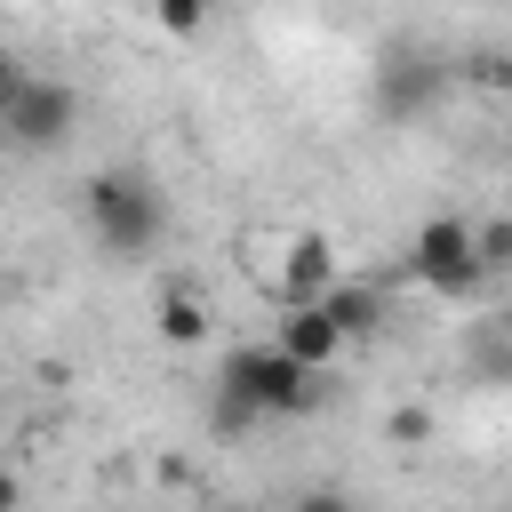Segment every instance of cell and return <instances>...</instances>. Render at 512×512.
I'll return each mask as SVG.
<instances>
[{"instance_id": "cell-8", "label": "cell", "mask_w": 512, "mask_h": 512, "mask_svg": "<svg viewBox=\"0 0 512 512\" xmlns=\"http://www.w3.org/2000/svg\"><path fill=\"white\" fill-rule=\"evenodd\" d=\"M320 312L336 320V336H344V344H360V336H376V328H384V288H368V280H336V288L320 296Z\"/></svg>"}, {"instance_id": "cell-15", "label": "cell", "mask_w": 512, "mask_h": 512, "mask_svg": "<svg viewBox=\"0 0 512 512\" xmlns=\"http://www.w3.org/2000/svg\"><path fill=\"white\" fill-rule=\"evenodd\" d=\"M16 80H24V64H16L8 48H0V112H8V96H16Z\"/></svg>"}, {"instance_id": "cell-5", "label": "cell", "mask_w": 512, "mask_h": 512, "mask_svg": "<svg viewBox=\"0 0 512 512\" xmlns=\"http://www.w3.org/2000/svg\"><path fill=\"white\" fill-rule=\"evenodd\" d=\"M440 88H448V72H440L432 56H416V48H392V56L376 64V112H384L392 128L424 120V112L440 104Z\"/></svg>"}, {"instance_id": "cell-6", "label": "cell", "mask_w": 512, "mask_h": 512, "mask_svg": "<svg viewBox=\"0 0 512 512\" xmlns=\"http://www.w3.org/2000/svg\"><path fill=\"white\" fill-rule=\"evenodd\" d=\"M328 288H336V240H328V232H296L288 256H280L272 296H280V304H320Z\"/></svg>"}, {"instance_id": "cell-12", "label": "cell", "mask_w": 512, "mask_h": 512, "mask_svg": "<svg viewBox=\"0 0 512 512\" xmlns=\"http://www.w3.org/2000/svg\"><path fill=\"white\" fill-rule=\"evenodd\" d=\"M384 440H392V448H424V440H432V416H424V408H392Z\"/></svg>"}, {"instance_id": "cell-9", "label": "cell", "mask_w": 512, "mask_h": 512, "mask_svg": "<svg viewBox=\"0 0 512 512\" xmlns=\"http://www.w3.org/2000/svg\"><path fill=\"white\" fill-rule=\"evenodd\" d=\"M152 328H160V344H176V352L200 344V336H208V296H200L192 280H168L160 304H152Z\"/></svg>"}, {"instance_id": "cell-3", "label": "cell", "mask_w": 512, "mask_h": 512, "mask_svg": "<svg viewBox=\"0 0 512 512\" xmlns=\"http://www.w3.org/2000/svg\"><path fill=\"white\" fill-rule=\"evenodd\" d=\"M72 128H80V96H72L64 80L24 72V80H16V96H8V112H0V136H8L16 152H64V144H72Z\"/></svg>"}, {"instance_id": "cell-2", "label": "cell", "mask_w": 512, "mask_h": 512, "mask_svg": "<svg viewBox=\"0 0 512 512\" xmlns=\"http://www.w3.org/2000/svg\"><path fill=\"white\" fill-rule=\"evenodd\" d=\"M80 216H88L96 248L120 256V264H144V256L168 240V192H160L144 168H96V176L80 184Z\"/></svg>"}, {"instance_id": "cell-4", "label": "cell", "mask_w": 512, "mask_h": 512, "mask_svg": "<svg viewBox=\"0 0 512 512\" xmlns=\"http://www.w3.org/2000/svg\"><path fill=\"white\" fill-rule=\"evenodd\" d=\"M408 280H424L432 296H472L488 280L480 248H472V224L464 216H424L416 240H408Z\"/></svg>"}, {"instance_id": "cell-16", "label": "cell", "mask_w": 512, "mask_h": 512, "mask_svg": "<svg viewBox=\"0 0 512 512\" xmlns=\"http://www.w3.org/2000/svg\"><path fill=\"white\" fill-rule=\"evenodd\" d=\"M24 504V488H16V472H0V512H16Z\"/></svg>"}, {"instance_id": "cell-1", "label": "cell", "mask_w": 512, "mask_h": 512, "mask_svg": "<svg viewBox=\"0 0 512 512\" xmlns=\"http://www.w3.org/2000/svg\"><path fill=\"white\" fill-rule=\"evenodd\" d=\"M328 400L320 368H296L280 344H232L208 392V424L216 432H256L264 416H312Z\"/></svg>"}, {"instance_id": "cell-11", "label": "cell", "mask_w": 512, "mask_h": 512, "mask_svg": "<svg viewBox=\"0 0 512 512\" xmlns=\"http://www.w3.org/2000/svg\"><path fill=\"white\" fill-rule=\"evenodd\" d=\"M472 248H480V272H488V280H496V272H512V216L472 224Z\"/></svg>"}, {"instance_id": "cell-14", "label": "cell", "mask_w": 512, "mask_h": 512, "mask_svg": "<svg viewBox=\"0 0 512 512\" xmlns=\"http://www.w3.org/2000/svg\"><path fill=\"white\" fill-rule=\"evenodd\" d=\"M472 72H480V80H488V88H496V96H504V104H512V56H480V64H472Z\"/></svg>"}, {"instance_id": "cell-7", "label": "cell", "mask_w": 512, "mask_h": 512, "mask_svg": "<svg viewBox=\"0 0 512 512\" xmlns=\"http://www.w3.org/2000/svg\"><path fill=\"white\" fill-rule=\"evenodd\" d=\"M272 344L296 360V368H336V352H344V336H336V320L320 312V304H280V328H272Z\"/></svg>"}, {"instance_id": "cell-13", "label": "cell", "mask_w": 512, "mask_h": 512, "mask_svg": "<svg viewBox=\"0 0 512 512\" xmlns=\"http://www.w3.org/2000/svg\"><path fill=\"white\" fill-rule=\"evenodd\" d=\"M296 512H352V496H344V488H304Z\"/></svg>"}, {"instance_id": "cell-10", "label": "cell", "mask_w": 512, "mask_h": 512, "mask_svg": "<svg viewBox=\"0 0 512 512\" xmlns=\"http://www.w3.org/2000/svg\"><path fill=\"white\" fill-rule=\"evenodd\" d=\"M208 16H216V0H152V24H160L168 40H200Z\"/></svg>"}]
</instances>
